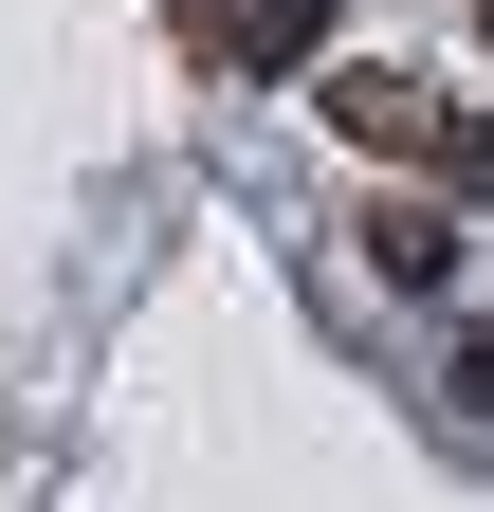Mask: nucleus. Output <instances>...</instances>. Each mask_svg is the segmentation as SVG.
Segmentation results:
<instances>
[{
	"instance_id": "obj_6",
	"label": "nucleus",
	"mask_w": 494,
	"mask_h": 512,
	"mask_svg": "<svg viewBox=\"0 0 494 512\" xmlns=\"http://www.w3.org/2000/svg\"><path fill=\"white\" fill-rule=\"evenodd\" d=\"M476 55H494V0H476Z\"/></svg>"
},
{
	"instance_id": "obj_3",
	"label": "nucleus",
	"mask_w": 494,
	"mask_h": 512,
	"mask_svg": "<svg viewBox=\"0 0 494 512\" xmlns=\"http://www.w3.org/2000/svg\"><path fill=\"white\" fill-rule=\"evenodd\" d=\"M458 183H403V202H366L348 238H366V275H385V293H458Z\"/></svg>"
},
{
	"instance_id": "obj_1",
	"label": "nucleus",
	"mask_w": 494,
	"mask_h": 512,
	"mask_svg": "<svg viewBox=\"0 0 494 512\" xmlns=\"http://www.w3.org/2000/svg\"><path fill=\"white\" fill-rule=\"evenodd\" d=\"M183 74H330V0H165Z\"/></svg>"
},
{
	"instance_id": "obj_5",
	"label": "nucleus",
	"mask_w": 494,
	"mask_h": 512,
	"mask_svg": "<svg viewBox=\"0 0 494 512\" xmlns=\"http://www.w3.org/2000/svg\"><path fill=\"white\" fill-rule=\"evenodd\" d=\"M458 403H494V311H476V330H458Z\"/></svg>"
},
{
	"instance_id": "obj_4",
	"label": "nucleus",
	"mask_w": 494,
	"mask_h": 512,
	"mask_svg": "<svg viewBox=\"0 0 494 512\" xmlns=\"http://www.w3.org/2000/svg\"><path fill=\"white\" fill-rule=\"evenodd\" d=\"M421 183H458V202L494 220V110H458V128H440V165H421Z\"/></svg>"
},
{
	"instance_id": "obj_2",
	"label": "nucleus",
	"mask_w": 494,
	"mask_h": 512,
	"mask_svg": "<svg viewBox=\"0 0 494 512\" xmlns=\"http://www.w3.org/2000/svg\"><path fill=\"white\" fill-rule=\"evenodd\" d=\"M312 110L348 128V147H366V165H440V128H458L440 92H421V74H403V55H330V74H312Z\"/></svg>"
}]
</instances>
